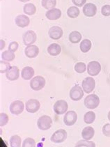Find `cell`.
<instances>
[{
	"mask_svg": "<svg viewBox=\"0 0 110 147\" xmlns=\"http://www.w3.org/2000/svg\"><path fill=\"white\" fill-rule=\"evenodd\" d=\"M100 104V98L96 94L88 95L84 99V105L88 109H93L98 107Z\"/></svg>",
	"mask_w": 110,
	"mask_h": 147,
	"instance_id": "1",
	"label": "cell"
},
{
	"mask_svg": "<svg viewBox=\"0 0 110 147\" xmlns=\"http://www.w3.org/2000/svg\"><path fill=\"white\" fill-rule=\"evenodd\" d=\"M30 87L34 91H40L45 85V80L43 77L38 76L32 78L30 81Z\"/></svg>",
	"mask_w": 110,
	"mask_h": 147,
	"instance_id": "2",
	"label": "cell"
},
{
	"mask_svg": "<svg viewBox=\"0 0 110 147\" xmlns=\"http://www.w3.org/2000/svg\"><path fill=\"white\" fill-rule=\"evenodd\" d=\"M37 125L40 130H47L52 126V120L49 116L43 115L38 119Z\"/></svg>",
	"mask_w": 110,
	"mask_h": 147,
	"instance_id": "3",
	"label": "cell"
},
{
	"mask_svg": "<svg viewBox=\"0 0 110 147\" xmlns=\"http://www.w3.org/2000/svg\"><path fill=\"white\" fill-rule=\"evenodd\" d=\"M67 138V133L65 130L63 129H59V130H57L55 133H53V135L51 137V141L52 142L59 144L63 142Z\"/></svg>",
	"mask_w": 110,
	"mask_h": 147,
	"instance_id": "4",
	"label": "cell"
},
{
	"mask_svg": "<svg viewBox=\"0 0 110 147\" xmlns=\"http://www.w3.org/2000/svg\"><path fill=\"white\" fill-rule=\"evenodd\" d=\"M101 65L98 61H90L87 65V73L91 76H96L101 73Z\"/></svg>",
	"mask_w": 110,
	"mask_h": 147,
	"instance_id": "5",
	"label": "cell"
},
{
	"mask_svg": "<svg viewBox=\"0 0 110 147\" xmlns=\"http://www.w3.org/2000/svg\"><path fill=\"white\" fill-rule=\"evenodd\" d=\"M82 86L84 92H86V94H90L94 90L95 86H96V82L91 77H87L82 81Z\"/></svg>",
	"mask_w": 110,
	"mask_h": 147,
	"instance_id": "6",
	"label": "cell"
},
{
	"mask_svg": "<svg viewBox=\"0 0 110 147\" xmlns=\"http://www.w3.org/2000/svg\"><path fill=\"white\" fill-rule=\"evenodd\" d=\"M68 108V103L66 101L63 100H57L54 105V111L57 114L59 115H61V114H65V112H67Z\"/></svg>",
	"mask_w": 110,
	"mask_h": 147,
	"instance_id": "7",
	"label": "cell"
},
{
	"mask_svg": "<svg viewBox=\"0 0 110 147\" xmlns=\"http://www.w3.org/2000/svg\"><path fill=\"white\" fill-rule=\"evenodd\" d=\"M84 96V90L79 85L74 86L70 91V98L74 101H78L82 98Z\"/></svg>",
	"mask_w": 110,
	"mask_h": 147,
	"instance_id": "8",
	"label": "cell"
},
{
	"mask_svg": "<svg viewBox=\"0 0 110 147\" xmlns=\"http://www.w3.org/2000/svg\"><path fill=\"white\" fill-rule=\"evenodd\" d=\"M37 38L36 34L32 30H29L26 32L25 33L23 34L22 36V40L23 43L25 45H33L36 42Z\"/></svg>",
	"mask_w": 110,
	"mask_h": 147,
	"instance_id": "9",
	"label": "cell"
},
{
	"mask_svg": "<svg viewBox=\"0 0 110 147\" xmlns=\"http://www.w3.org/2000/svg\"><path fill=\"white\" fill-rule=\"evenodd\" d=\"M24 105L22 101L15 100L10 105V112L15 115H18L23 112Z\"/></svg>",
	"mask_w": 110,
	"mask_h": 147,
	"instance_id": "10",
	"label": "cell"
},
{
	"mask_svg": "<svg viewBox=\"0 0 110 147\" xmlns=\"http://www.w3.org/2000/svg\"><path fill=\"white\" fill-rule=\"evenodd\" d=\"M40 104L36 99H29L26 102V110L29 113H35L40 109Z\"/></svg>",
	"mask_w": 110,
	"mask_h": 147,
	"instance_id": "11",
	"label": "cell"
},
{
	"mask_svg": "<svg viewBox=\"0 0 110 147\" xmlns=\"http://www.w3.org/2000/svg\"><path fill=\"white\" fill-rule=\"evenodd\" d=\"M78 120V114L74 111H69L65 113L63 117V122L66 125L70 126L76 123Z\"/></svg>",
	"mask_w": 110,
	"mask_h": 147,
	"instance_id": "12",
	"label": "cell"
},
{
	"mask_svg": "<svg viewBox=\"0 0 110 147\" xmlns=\"http://www.w3.org/2000/svg\"><path fill=\"white\" fill-rule=\"evenodd\" d=\"M83 13L88 18L93 17L97 13V6L93 3H87L83 6Z\"/></svg>",
	"mask_w": 110,
	"mask_h": 147,
	"instance_id": "13",
	"label": "cell"
},
{
	"mask_svg": "<svg viewBox=\"0 0 110 147\" xmlns=\"http://www.w3.org/2000/svg\"><path fill=\"white\" fill-rule=\"evenodd\" d=\"M49 36L53 40H58L63 36V29L58 26H54L49 29Z\"/></svg>",
	"mask_w": 110,
	"mask_h": 147,
	"instance_id": "14",
	"label": "cell"
},
{
	"mask_svg": "<svg viewBox=\"0 0 110 147\" xmlns=\"http://www.w3.org/2000/svg\"><path fill=\"white\" fill-rule=\"evenodd\" d=\"M24 54L28 58H35L39 54V48L35 45H28L24 49Z\"/></svg>",
	"mask_w": 110,
	"mask_h": 147,
	"instance_id": "15",
	"label": "cell"
},
{
	"mask_svg": "<svg viewBox=\"0 0 110 147\" xmlns=\"http://www.w3.org/2000/svg\"><path fill=\"white\" fill-rule=\"evenodd\" d=\"M6 77L10 81L17 80L20 77V70L17 66H11L6 73Z\"/></svg>",
	"mask_w": 110,
	"mask_h": 147,
	"instance_id": "16",
	"label": "cell"
},
{
	"mask_svg": "<svg viewBox=\"0 0 110 147\" xmlns=\"http://www.w3.org/2000/svg\"><path fill=\"white\" fill-rule=\"evenodd\" d=\"M15 22L18 27H20V28H24L29 25L30 23V20L26 15H19L16 18Z\"/></svg>",
	"mask_w": 110,
	"mask_h": 147,
	"instance_id": "17",
	"label": "cell"
},
{
	"mask_svg": "<svg viewBox=\"0 0 110 147\" xmlns=\"http://www.w3.org/2000/svg\"><path fill=\"white\" fill-rule=\"evenodd\" d=\"M61 16V11L59 9L53 8L48 10L45 13V17L50 20H57Z\"/></svg>",
	"mask_w": 110,
	"mask_h": 147,
	"instance_id": "18",
	"label": "cell"
},
{
	"mask_svg": "<svg viewBox=\"0 0 110 147\" xmlns=\"http://www.w3.org/2000/svg\"><path fill=\"white\" fill-rule=\"evenodd\" d=\"M34 70L32 67L27 66L22 68L21 71V77L24 80H29L34 76Z\"/></svg>",
	"mask_w": 110,
	"mask_h": 147,
	"instance_id": "19",
	"label": "cell"
},
{
	"mask_svg": "<svg viewBox=\"0 0 110 147\" xmlns=\"http://www.w3.org/2000/svg\"><path fill=\"white\" fill-rule=\"evenodd\" d=\"M61 52V48L59 44L52 43L47 47V52L51 56L56 57L59 55Z\"/></svg>",
	"mask_w": 110,
	"mask_h": 147,
	"instance_id": "20",
	"label": "cell"
},
{
	"mask_svg": "<svg viewBox=\"0 0 110 147\" xmlns=\"http://www.w3.org/2000/svg\"><path fill=\"white\" fill-rule=\"evenodd\" d=\"M95 134L94 129L92 128L91 126L85 127L83 129L82 132V137L84 140H90L93 138Z\"/></svg>",
	"mask_w": 110,
	"mask_h": 147,
	"instance_id": "21",
	"label": "cell"
},
{
	"mask_svg": "<svg viewBox=\"0 0 110 147\" xmlns=\"http://www.w3.org/2000/svg\"><path fill=\"white\" fill-rule=\"evenodd\" d=\"M23 12L27 16H33L36 12V7L34 4L28 3L24 5L23 7Z\"/></svg>",
	"mask_w": 110,
	"mask_h": 147,
	"instance_id": "22",
	"label": "cell"
},
{
	"mask_svg": "<svg viewBox=\"0 0 110 147\" xmlns=\"http://www.w3.org/2000/svg\"><path fill=\"white\" fill-rule=\"evenodd\" d=\"M68 39L70 43H78L82 40V34L78 31H73L69 34Z\"/></svg>",
	"mask_w": 110,
	"mask_h": 147,
	"instance_id": "23",
	"label": "cell"
},
{
	"mask_svg": "<svg viewBox=\"0 0 110 147\" xmlns=\"http://www.w3.org/2000/svg\"><path fill=\"white\" fill-rule=\"evenodd\" d=\"M91 45L92 44L91 40H88V39H84L83 40H82L80 45V50L84 53H86L91 50Z\"/></svg>",
	"mask_w": 110,
	"mask_h": 147,
	"instance_id": "24",
	"label": "cell"
},
{
	"mask_svg": "<svg viewBox=\"0 0 110 147\" xmlns=\"http://www.w3.org/2000/svg\"><path fill=\"white\" fill-rule=\"evenodd\" d=\"M80 9L76 6H70L67 10V15L70 18H78L79 15H80Z\"/></svg>",
	"mask_w": 110,
	"mask_h": 147,
	"instance_id": "25",
	"label": "cell"
},
{
	"mask_svg": "<svg viewBox=\"0 0 110 147\" xmlns=\"http://www.w3.org/2000/svg\"><path fill=\"white\" fill-rule=\"evenodd\" d=\"M1 57L4 61L9 62L13 61L16 58V55H15L14 52L10 51V50H6L1 53Z\"/></svg>",
	"mask_w": 110,
	"mask_h": 147,
	"instance_id": "26",
	"label": "cell"
},
{
	"mask_svg": "<svg viewBox=\"0 0 110 147\" xmlns=\"http://www.w3.org/2000/svg\"><path fill=\"white\" fill-rule=\"evenodd\" d=\"M95 119H96V114L92 111L87 112L84 116V121L86 123L91 124L94 122Z\"/></svg>",
	"mask_w": 110,
	"mask_h": 147,
	"instance_id": "27",
	"label": "cell"
},
{
	"mask_svg": "<svg viewBox=\"0 0 110 147\" xmlns=\"http://www.w3.org/2000/svg\"><path fill=\"white\" fill-rule=\"evenodd\" d=\"M41 4L44 9L50 10L55 8L57 5V0H42Z\"/></svg>",
	"mask_w": 110,
	"mask_h": 147,
	"instance_id": "28",
	"label": "cell"
},
{
	"mask_svg": "<svg viewBox=\"0 0 110 147\" xmlns=\"http://www.w3.org/2000/svg\"><path fill=\"white\" fill-rule=\"evenodd\" d=\"M21 142L22 140L19 135H13L10 138V146L11 147H20Z\"/></svg>",
	"mask_w": 110,
	"mask_h": 147,
	"instance_id": "29",
	"label": "cell"
},
{
	"mask_svg": "<svg viewBox=\"0 0 110 147\" xmlns=\"http://www.w3.org/2000/svg\"><path fill=\"white\" fill-rule=\"evenodd\" d=\"M75 147H96V144L89 140H80L75 144Z\"/></svg>",
	"mask_w": 110,
	"mask_h": 147,
	"instance_id": "30",
	"label": "cell"
},
{
	"mask_svg": "<svg viewBox=\"0 0 110 147\" xmlns=\"http://www.w3.org/2000/svg\"><path fill=\"white\" fill-rule=\"evenodd\" d=\"M75 71L78 73H83L86 71V66L84 63L83 62H78L75 65L74 67Z\"/></svg>",
	"mask_w": 110,
	"mask_h": 147,
	"instance_id": "31",
	"label": "cell"
},
{
	"mask_svg": "<svg viewBox=\"0 0 110 147\" xmlns=\"http://www.w3.org/2000/svg\"><path fill=\"white\" fill-rule=\"evenodd\" d=\"M11 64L9 61H0V72L1 73H6L11 68Z\"/></svg>",
	"mask_w": 110,
	"mask_h": 147,
	"instance_id": "32",
	"label": "cell"
},
{
	"mask_svg": "<svg viewBox=\"0 0 110 147\" xmlns=\"http://www.w3.org/2000/svg\"><path fill=\"white\" fill-rule=\"evenodd\" d=\"M22 147H36V142L34 139L28 138L24 140Z\"/></svg>",
	"mask_w": 110,
	"mask_h": 147,
	"instance_id": "33",
	"label": "cell"
},
{
	"mask_svg": "<svg viewBox=\"0 0 110 147\" xmlns=\"http://www.w3.org/2000/svg\"><path fill=\"white\" fill-rule=\"evenodd\" d=\"M9 122V116L5 113H1L0 114V125L4 126Z\"/></svg>",
	"mask_w": 110,
	"mask_h": 147,
	"instance_id": "34",
	"label": "cell"
},
{
	"mask_svg": "<svg viewBox=\"0 0 110 147\" xmlns=\"http://www.w3.org/2000/svg\"><path fill=\"white\" fill-rule=\"evenodd\" d=\"M101 13L103 16L108 17L110 16V5L106 4L101 8Z\"/></svg>",
	"mask_w": 110,
	"mask_h": 147,
	"instance_id": "35",
	"label": "cell"
},
{
	"mask_svg": "<svg viewBox=\"0 0 110 147\" xmlns=\"http://www.w3.org/2000/svg\"><path fill=\"white\" fill-rule=\"evenodd\" d=\"M18 47H19V45L17 42L13 41L9 44V50L13 52H16L18 50Z\"/></svg>",
	"mask_w": 110,
	"mask_h": 147,
	"instance_id": "36",
	"label": "cell"
},
{
	"mask_svg": "<svg viewBox=\"0 0 110 147\" xmlns=\"http://www.w3.org/2000/svg\"><path fill=\"white\" fill-rule=\"evenodd\" d=\"M103 133L105 136L110 137V124L107 123L103 127Z\"/></svg>",
	"mask_w": 110,
	"mask_h": 147,
	"instance_id": "37",
	"label": "cell"
},
{
	"mask_svg": "<svg viewBox=\"0 0 110 147\" xmlns=\"http://www.w3.org/2000/svg\"><path fill=\"white\" fill-rule=\"evenodd\" d=\"M72 2L78 7H82L84 6V4H86V0H72Z\"/></svg>",
	"mask_w": 110,
	"mask_h": 147,
	"instance_id": "38",
	"label": "cell"
},
{
	"mask_svg": "<svg viewBox=\"0 0 110 147\" xmlns=\"http://www.w3.org/2000/svg\"><path fill=\"white\" fill-rule=\"evenodd\" d=\"M4 48H5V42L2 40V39H1V50H2Z\"/></svg>",
	"mask_w": 110,
	"mask_h": 147,
	"instance_id": "39",
	"label": "cell"
},
{
	"mask_svg": "<svg viewBox=\"0 0 110 147\" xmlns=\"http://www.w3.org/2000/svg\"><path fill=\"white\" fill-rule=\"evenodd\" d=\"M18 1H21V2H24V3H25V2H27V1H30V0H18Z\"/></svg>",
	"mask_w": 110,
	"mask_h": 147,
	"instance_id": "40",
	"label": "cell"
},
{
	"mask_svg": "<svg viewBox=\"0 0 110 147\" xmlns=\"http://www.w3.org/2000/svg\"><path fill=\"white\" fill-rule=\"evenodd\" d=\"M108 119H109L110 121V111L109 112V113H108Z\"/></svg>",
	"mask_w": 110,
	"mask_h": 147,
	"instance_id": "41",
	"label": "cell"
},
{
	"mask_svg": "<svg viewBox=\"0 0 110 147\" xmlns=\"http://www.w3.org/2000/svg\"><path fill=\"white\" fill-rule=\"evenodd\" d=\"M109 1H110V0H109Z\"/></svg>",
	"mask_w": 110,
	"mask_h": 147,
	"instance_id": "42",
	"label": "cell"
}]
</instances>
